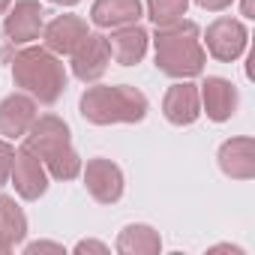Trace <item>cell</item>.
Here are the masks:
<instances>
[{
	"instance_id": "6da1fadb",
	"label": "cell",
	"mask_w": 255,
	"mask_h": 255,
	"mask_svg": "<svg viewBox=\"0 0 255 255\" xmlns=\"http://www.w3.org/2000/svg\"><path fill=\"white\" fill-rule=\"evenodd\" d=\"M153 60L156 69L174 81L198 78L207 63V51L201 45V30L195 21L180 18L174 24L156 27L153 33Z\"/></svg>"
},
{
	"instance_id": "7a4b0ae2",
	"label": "cell",
	"mask_w": 255,
	"mask_h": 255,
	"mask_svg": "<svg viewBox=\"0 0 255 255\" xmlns=\"http://www.w3.org/2000/svg\"><path fill=\"white\" fill-rule=\"evenodd\" d=\"M30 153H36L48 171L51 180H75L81 174V156L72 147L69 123L57 114H39L24 135V144Z\"/></svg>"
},
{
	"instance_id": "3957f363",
	"label": "cell",
	"mask_w": 255,
	"mask_h": 255,
	"mask_svg": "<svg viewBox=\"0 0 255 255\" xmlns=\"http://www.w3.org/2000/svg\"><path fill=\"white\" fill-rule=\"evenodd\" d=\"M12 81L18 90L33 96L39 105H54L66 93L69 72L63 66V57L51 54L45 45H24L12 57Z\"/></svg>"
},
{
	"instance_id": "277c9868",
	"label": "cell",
	"mask_w": 255,
	"mask_h": 255,
	"mask_svg": "<svg viewBox=\"0 0 255 255\" xmlns=\"http://www.w3.org/2000/svg\"><path fill=\"white\" fill-rule=\"evenodd\" d=\"M147 108V96L132 84H90L78 99V114L93 126L141 123Z\"/></svg>"
},
{
	"instance_id": "5b68a950",
	"label": "cell",
	"mask_w": 255,
	"mask_h": 255,
	"mask_svg": "<svg viewBox=\"0 0 255 255\" xmlns=\"http://www.w3.org/2000/svg\"><path fill=\"white\" fill-rule=\"evenodd\" d=\"M201 45L204 51L219 60V63H234L246 54L249 48V30L240 18H231V15H219L216 21L207 24L204 36H201Z\"/></svg>"
},
{
	"instance_id": "8992f818",
	"label": "cell",
	"mask_w": 255,
	"mask_h": 255,
	"mask_svg": "<svg viewBox=\"0 0 255 255\" xmlns=\"http://www.w3.org/2000/svg\"><path fill=\"white\" fill-rule=\"evenodd\" d=\"M81 180H84L87 195L96 204H117L123 198V189H126V180H123L120 165L111 162L108 156L87 159V165H81Z\"/></svg>"
},
{
	"instance_id": "52a82bcc",
	"label": "cell",
	"mask_w": 255,
	"mask_h": 255,
	"mask_svg": "<svg viewBox=\"0 0 255 255\" xmlns=\"http://www.w3.org/2000/svg\"><path fill=\"white\" fill-rule=\"evenodd\" d=\"M45 9L39 0H15L3 15V36L12 45H30L42 36Z\"/></svg>"
},
{
	"instance_id": "ba28073f",
	"label": "cell",
	"mask_w": 255,
	"mask_h": 255,
	"mask_svg": "<svg viewBox=\"0 0 255 255\" xmlns=\"http://www.w3.org/2000/svg\"><path fill=\"white\" fill-rule=\"evenodd\" d=\"M111 66V51H108V39L102 33H87L84 42L69 54V69L81 84H96Z\"/></svg>"
},
{
	"instance_id": "9c48e42d",
	"label": "cell",
	"mask_w": 255,
	"mask_h": 255,
	"mask_svg": "<svg viewBox=\"0 0 255 255\" xmlns=\"http://www.w3.org/2000/svg\"><path fill=\"white\" fill-rule=\"evenodd\" d=\"M48 171L42 165V159L36 153H30L27 147H18L12 156V171H9V183L15 186V195L21 201H39L48 192Z\"/></svg>"
},
{
	"instance_id": "30bf717a",
	"label": "cell",
	"mask_w": 255,
	"mask_h": 255,
	"mask_svg": "<svg viewBox=\"0 0 255 255\" xmlns=\"http://www.w3.org/2000/svg\"><path fill=\"white\" fill-rule=\"evenodd\" d=\"M198 99H201V114H207V120L225 123L237 114L240 90H237L234 81H228L222 75H207L198 84Z\"/></svg>"
},
{
	"instance_id": "8fae6325",
	"label": "cell",
	"mask_w": 255,
	"mask_h": 255,
	"mask_svg": "<svg viewBox=\"0 0 255 255\" xmlns=\"http://www.w3.org/2000/svg\"><path fill=\"white\" fill-rule=\"evenodd\" d=\"M36 117H39V102L27 96L24 90L3 96L0 99V138H6V141L24 138Z\"/></svg>"
},
{
	"instance_id": "7c38bea8",
	"label": "cell",
	"mask_w": 255,
	"mask_h": 255,
	"mask_svg": "<svg viewBox=\"0 0 255 255\" xmlns=\"http://www.w3.org/2000/svg\"><path fill=\"white\" fill-rule=\"evenodd\" d=\"M87 33H90V27H87L84 18H78V15H57V18L45 21L39 39H42V45H45L51 54L69 57V54L84 42Z\"/></svg>"
},
{
	"instance_id": "4fadbf2b",
	"label": "cell",
	"mask_w": 255,
	"mask_h": 255,
	"mask_svg": "<svg viewBox=\"0 0 255 255\" xmlns=\"http://www.w3.org/2000/svg\"><path fill=\"white\" fill-rule=\"evenodd\" d=\"M162 117L171 126H192L201 117V99H198V84L189 78L174 81L165 96H162Z\"/></svg>"
},
{
	"instance_id": "5bb4252c",
	"label": "cell",
	"mask_w": 255,
	"mask_h": 255,
	"mask_svg": "<svg viewBox=\"0 0 255 255\" xmlns=\"http://www.w3.org/2000/svg\"><path fill=\"white\" fill-rule=\"evenodd\" d=\"M219 171L231 180H252L255 177V138L252 135H234L219 144L216 150Z\"/></svg>"
},
{
	"instance_id": "9a60e30c",
	"label": "cell",
	"mask_w": 255,
	"mask_h": 255,
	"mask_svg": "<svg viewBox=\"0 0 255 255\" xmlns=\"http://www.w3.org/2000/svg\"><path fill=\"white\" fill-rule=\"evenodd\" d=\"M108 39V51H111V60L120 63V66H135L144 60L147 48H150V33L141 27V24H126V27H117L111 30Z\"/></svg>"
},
{
	"instance_id": "2e32d148",
	"label": "cell",
	"mask_w": 255,
	"mask_h": 255,
	"mask_svg": "<svg viewBox=\"0 0 255 255\" xmlns=\"http://www.w3.org/2000/svg\"><path fill=\"white\" fill-rule=\"evenodd\" d=\"M141 15H144L141 0H93V6H90V21L102 30L138 24Z\"/></svg>"
},
{
	"instance_id": "e0dca14e",
	"label": "cell",
	"mask_w": 255,
	"mask_h": 255,
	"mask_svg": "<svg viewBox=\"0 0 255 255\" xmlns=\"http://www.w3.org/2000/svg\"><path fill=\"white\" fill-rule=\"evenodd\" d=\"M114 249L120 255H159L162 252V237L153 225L147 222H132L117 234Z\"/></svg>"
},
{
	"instance_id": "ac0fdd59",
	"label": "cell",
	"mask_w": 255,
	"mask_h": 255,
	"mask_svg": "<svg viewBox=\"0 0 255 255\" xmlns=\"http://www.w3.org/2000/svg\"><path fill=\"white\" fill-rule=\"evenodd\" d=\"M27 237V213L12 195H0V240L12 252Z\"/></svg>"
},
{
	"instance_id": "d6986e66",
	"label": "cell",
	"mask_w": 255,
	"mask_h": 255,
	"mask_svg": "<svg viewBox=\"0 0 255 255\" xmlns=\"http://www.w3.org/2000/svg\"><path fill=\"white\" fill-rule=\"evenodd\" d=\"M144 9H147V18L153 21V27H165V24L186 18L189 0H144Z\"/></svg>"
},
{
	"instance_id": "ffe728a7",
	"label": "cell",
	"mask_w": 255,
	"mask_h": 255,
	"mask_svg": "<svg viewBox=\"0 0 255 255\" xmlns=\"http://www.w3.org/2000/svg\"><path fill=\"white\" fill-rule=\"evenodd\" d=\"M12 156H15V147L12 141L0 138V186L9 183V171H12Z\"/></svg>"
},
{
	"instance_id": "44dd1931",
	"label": "cell",
	"mask_w": 255,
	"mask_h": 255,
	"mask_svg": "<svg viewBox=\"0 0 255 255\" xmlns=\"http://www.w3.org/2000/svg\"><path fill=\"white\" fill-rule=\"evenodd\" d=\"M72 252L75 255H84V252H99V255H105L108 252V243H102V240H78L75 246H72Z\"/></svg>"
},
{
	"instance_id": "7402d4cb",
	"label": "cell",
	"mask_w": 255,
	"mask_h": 255,
	"mask_svg": "<svg viewBox=\"0 0 255 255\" xmlns=\"http://www.w3.org/2000/svg\"><path fill=\"white\" fill-rule=\"evenodd\" d=\"M24 252H27V255H36V252H54V255H63V246H60V243H51V240H36V243H27Z\"/></svg>"
},
{
	"instance_id": "603a6c76",
	"label": "cell",
	"mask_w": 255,
	"mask_h": 255,
	"mask_svg": "<svg viewBox=\"0 0 255 255\" xmlns=\"http://www.w3.org/2000/svg\"><path fill=\"white\" fill-rule=\"evenodd\" d=\"M234 0H195V6H201L204 12H225Z\"/></svg>"
},
{
	"instance_id": "cb8c5ba5",
	"label": "cell",
	"mask_w": 255,
	"mask_h": 255,
	"mask_svg": "<svg viewBox=\"0 0 255 255\" xmlns=\"http://www.w3.org/2000/svg\"><path fill=\"white\" fill-rule=\"evenodd\" d=\"M207 252H210V255H213V252H231V255H246V252H243L240 246H231V243H219V246H210Z\"/></svg>"
},
{
	"instance_id": "d4e9b609",
	"label": "cell",
	"mask_w": 255,
	"mask_h": 255,
	"mask_svg": "<svg viewBox=\"0 0 255 255\" xmlns=\"http://www.w3.org/2000/svg\"><path fill=\"white\" fill-rule=\"evenodd\" d=\"M240 15H243V18H255V12H252V0H240Z\"/></svg>"
},
{
	"instance_id": "484cf974",
	"label": "cell",
	"mask_w": 255,
	"mask_h": 255,
	"mask_svg": "<svg viewBox=\"0 0 255 255\" xmlns=\"http://www.w3.org/2000/svg\"><path fill=\"white\" fill-rule=\"evenodd\" d=\"M48 3H54V6H75V3H81V0H48Z\"/></svg>"
},
{
	"instance_id": "4316f807",
	"label": "cell",
	"mask_w": 255,
	"mask_h": 255,
	"mask_svg": "<svg viewBox=\"0 0 255 255\" xmlns=\"http://www.w3.org/2000/svg\"><path fill=\"white\" fill-rule=\"evenodd\" d=\"M12 6V0H0V18H3L6 15V9Z\"/></svg>"
},
{
	"instance_id": "83f0119b",
	"label": "cell",
	"mask_w": 255,
	"mask_h": 255,
	"mask_svg": "<svg viewBox=\"0 0 255 255\" xmlns=\"http://www.w3.org/2000/svg\"><path fill=\"white\" fill-rule=\"evenodd\" d=\"M0 255H9V249L3 246V240H0Z\"/></svg>"
}]
</instances>
